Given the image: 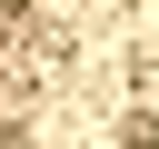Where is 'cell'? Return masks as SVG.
I'll use <instances>...</instances> for the list:
<instances>
[{
    "label": "cell",
    "mask_w": 159,
    "mask_h": 149,
    "mask_svg": "<svg viewBox=\"0 0 159 149\" xmlns=\"http://www.w3.org/2000/svg\"><path fill=\"white\" fill-rule=\"evenodd\" d=\"M0 149H20V139H10V129H0Z\"/></svg>",
    "instance_id": "cell-1"
}]
</instances>
